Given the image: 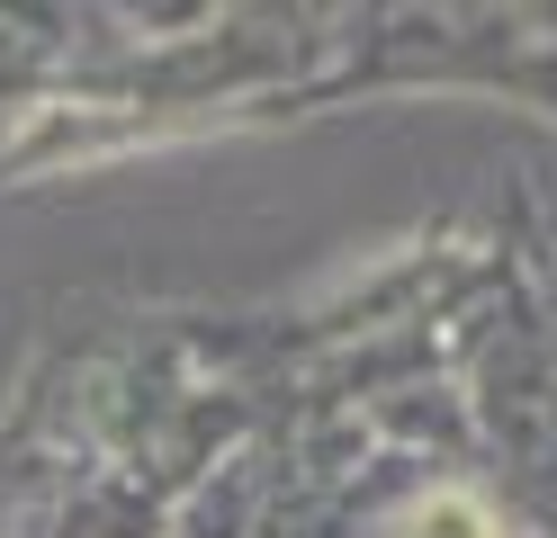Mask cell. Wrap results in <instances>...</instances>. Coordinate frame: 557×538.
I'll list each match as a JSON object with an SVG mask.
<instances>
[{
    "label": "cell",
    "instance_id": "obj_1",
    "mask_svg": "<svg viewBox=\"0 0 557 538\" xmlns=\"http://www.w3.org/2000/svg\"><path fill=\"white\" fill-rule=\"evenodd\" d=\"M423 538H485V521L468 512V502H441V512L423 521Z\"/></svg>",
    "mask_w": 557,
    "mask_h": 538
}]
</instances>
